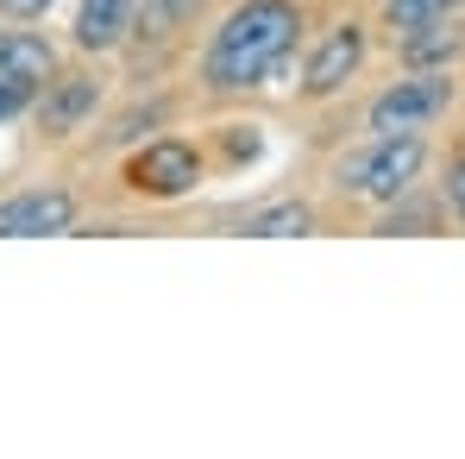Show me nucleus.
<instances>
[{
  "label": "nucleus",
  "mask_w": 465,
  "mask_h": 459,
  "mask_svg": "<svg viewBox=\"0 0 465 459\" xmlns=\"http://www.w3.org/2000/svg\"><path fill=\"white\" fill-rule=\"evenodd\" d=\"M447 202H453V215L465 221V164H453V170H447Z\"/></svg>",
  "instance_id": "obj_13"
},
{
  "label": "nucleus",
  "mask_w": 465,
  "mask_h": 459,
  "mask_svg": "<svg viewBox=\"0 0 465 459\" xmlns=\"http://www.w3.org/2000/svg\"><path fill=\"white\" fill-rule=\"evenodd\" d=\"M45 6H51V0H0V13H6V19H38Z\"/></svg>",
  "instance_id": "obj_14"
},
{
  "label": "nucleus",
  "mask_w": 465,
  "mask_h": 459,
  "mask_svg": "<svg viewBox=\"0 0 465 459\" xmlns=\"http://www.w3.org/2000/svg\"><path fill=\"white\" fill-rule=\"evenodd\" d=\"M189 6H195V0H163V13H170V19H176V13H189Z\"/></svg>",
  "instance_id": "obj_15"
},
{
  "label": "nucleus",
  "mask_w": 465,
  "mask_h": 459,
  "mask_svg": "<svg viewBox=\"0 0 465 459\" xmlns=\"http://www.w3.org/2000/svg\"><path fill=\"white\" fill-rule=\"evenodd\" d=\"M296 32H302V13L290 0H245L221 19V32L208 38L202 51V82L214 95L232 88H258V82L283 76L290 51H296Z\"/></svg>",
  "instance_id": "obj_1"
},
{
  "label": "nucleus",
  "mask_w": 465,
  "mask_h": 459,
  "mask_svg": "<svg viewBox=\"0 0 465 459\" xmlns=\"http://www.w3.org/2000/svg\"><path fill=\"white\" fill-rule=\"evenodd\" d=\"M447 101H453V82L447 70H415L409 82H396L384 88L378 101H371V133H421L428 120H440L447 114Z\"/></svg>",
  "instance_id": "obj_3"
},
{
  "label": "nucleus",
  "mask_w": 465,
  "mask_h": 459,
  "mask_svg": "<svg viewBox=\"0 0 465 459\" xmlns=\"http://www.w3.org/2000/svg\"><path fill=\"white\" fill-rule=\"evenodd\" d=\"M460 51H465V32L453 25V19H434V25L402 32V57H409L415 70H447Z\"/></svg>",
  "instance_id": "obj_10"
},
{
  "label": "nucleus",
  "mask_w": 465,
  "mask_h": 459,
  "mask_svg": "<svg viewBox=\"0 0 465 459\" xmlns=\"http://www.w3.org/2000/svg\"><path fill=\"white\" fill-rule=\"evenodd\" d=\"M202 183V157L195 145H183V139H157L145 152L133 157V189H145V195H189Z\"/></svg>",
  "instance_id": "obj_4"
},
{
  "label": "nucleus",
  "mask_w": 465,
  "mask_h": 459,
  "mask_svg": "<svg viewBox=\"0 0 465 459\" xmlns=\"http://www.w3.org/2000/svg\"><path fill=\"white\" fill-rule=\"evenodd\" d=\"M465 0H384V19L396 32H415V25H434V19H453Z\"/></svg>",
  "instance_id": "obj_12"
},
{
  "label": "nucleus",
  "mask_w": 465,
  "mask_h": 459,
  "mask_svg": "<svg viewBox=\"0 0 465 459\" xmlns=\"http://www.w3.org/2000/svg\"><path fill=\"white\" fill-rule=\"evenodd\" d=\"M126 32H133V0H82V13H76L82 51H114Z\"/></svg>",
  "instance_id": "obj_9"
},
{
  "label": "nucleus",
  "mask_w": 465,
  "mask_h": 459,
  "mask_svg": "<svg viewBox=\"0 0 465 459\" xmlns=\"http://www.w3.org/2000/svg\"><path fill=\"white\" fill-rule=\"evenodd\" d=\"M76 221L70 189H25L13 202H0V239H38V233H64Z\"/></svg>",
  "instance_id": "obj_6"
},
{
  "label": "nucleus",
  "mask_w": 465,
  "mask_h": 459,
  "mask_svg": "<svg viewBox=\"0 0 465 459\" xmlns=\"http://www.w3.org/2000/svg\"><path fill=\"white\" fill-rule=\"evenodd\" d=\"M314 215L302 208V202H277V208H258V215H245V227L252 239H296V233H309Z\"/></svg>",
  "instance_id": "obj_11"
},
{
  "label": "nucleus",
  "mask_w": 465,
  "mask_h": 459,
  "mask_svg": "<svg viewBox=\"0 0 465 459\" xmlns=\"http://www.w3.org/2000/svg\"><path fill=\"white\" fill-rule=\"evenodd\" d=\"M94 101H101V82H94V76H57V82H45L38 126H45L51 139H70V133H82V120L94 114Z\"/></svg>",
  "instance_id": "obj_7"
},
{
  "label": "nucleus",
  "mask_w": 465,
  "mask_h": 459,
  "mask_svg": "<svg viewBox=\"0 0 465 459\" xmlns=\"http://www.w3.org/2000/svg\"><path fill=\"white\" fill-rule=\"evenodd\" d=\"M421 164H428V145H421V133H378V145H365V152L340 157L333 183H340L346 195L396 202V195H409V183L421 176Z\"/></svg>",
  "instance_id": "obj_2"
},
{
  "label": "nucleus",
  "mask_w": 465,
  "mask_h": 459,
  "mask_svg": "<svg viewBox=\"0 0 465 459\" xmlns=\"http://www.w3.org/2000/svg\"><path fill=\"white\" fill-rule=\"evenodd\" d=\"M359 64H365V32H359V25L327 32V38H321V51L309 57V70H302V95H314V101L340 95L346 82L359 76Z\"/></svg>",
  "instance_id": "obj_5"
},
{
  "label": "nucleus",
  "mask_w": 465,
  "mask_h": 459,
  "mask_svg": "<svg viewBox=\"0 0 465 459\" xmlns=\"http://www.w3.org/2000/svg\"><path fill=\"white\" fill-rule=\"evenodd\" d=\"M57 76V51L38 32H0V82L6 88H45Z\"/></svg>",
  "instance_id": "obj_8"
}]
</instances>
